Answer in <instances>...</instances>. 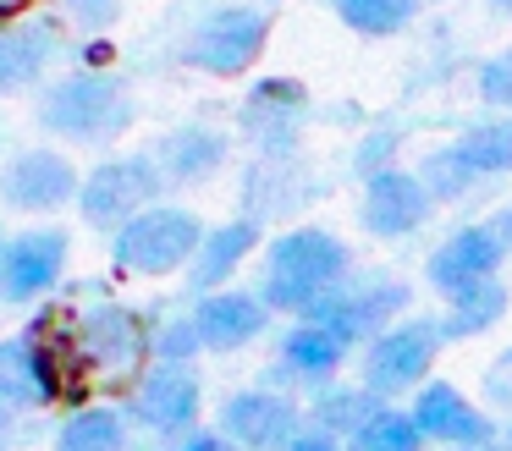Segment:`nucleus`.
<instances>
[{"mask_svg":"<svg viewBox=\"0 0 512 451\" xmlns=\"http://www.w3.org/2000/svg\"><path fill=\"white\" fill-rule=\"evenodd\" d=\"M45 325H50V341H56V352H61L67 391L89 385V391L122 396L149 363L144 314L127 308V303H116V297H94V303H78V308H56V314H45Z\"/></svg>","mask_w":512,"mask_h":451,"instance_id":"obj_1","label":"nucleus"},{"mask_svg":"<svg viewBox=\"0 0 512 451\" xmlns=\"http://www.w3.org/2000/svg\"><path fill=\"white\" fill-rule=\"evenodd\" d=\"M353 270V248L336 237L331 226H287L281 237L265 242V264H259V286L270 314L303 319L342 275Z\"/></svg>","mask_w":512,"mask_h":451,"instance_id":"obj_2","label":"nucleus"},{"mask_svg":"<svg viewBox=\"0 0 512 451\" xmlns=\"http://www.w3.org/2000/svg\"><path fill=\"white\" fill-rule=\"evenodd\" d=\"M133 99L127 88L116 83L111 72L100 66H78V72H61L50 77V88L39 94V121L45 132H56L61 143H111L133 127Z\"/></svg>","mask_w":512,"mask_h":451,"instance_id":"obj_3","label":"nucleus"},{"mask_svg":"<svg viewBox=\"0 0 512 451\" xmlns=\"http://www.w3.org/2000/svg\"><path fill=\"white\" fill-rule=\"evenodd\" d=\"M204 237V220L193 215L188 204H144L133 220L111 231V264L122 275H138V281H166V275H182Z\"/></svg>","mask_w":512,"mask_h":451,"instance_id":"obj_4","label":"nucleus"},{"mask_svg":"<svg viewBox=\"0 0 512 451\" xmlns=\"http://www.w3.org/2000/svg\"><path fill=\"white\" fill-rule=\"evenodd\" d=\"M441 352H446L441 319L435 314H402L397 325H386L380 336L364 341V352H358V385H369L380 402H408V396L435 374Z\"/></svg>","mask_w":512,"mask_h":451,"instance_id":"obj_5","label":"nucleus"},{"mask_svg":"<svg viewBox=\"0 0 512 451\" xmlns=\"http://www.w3.org/2000/svg\"><path fill=\"white\" fill-rule=\"evenodd\" d=\"M408 303H413V286L402 281L397 270H364V264H353V270H347L303 319L336 330L347 347H364L369 336H380L386 325H397V319L408 314Z\"/></svg>","mask_w":512,"mask_h":451,"instance_id":"obj_6","label":"nucleus"},{"mask_svg":"<svg viewBox=\"0 0 512 451\" xmlns=\"http://www.w3.org/2000/svg\"><path fill=\"white\" fill-rule=\"evenodd\" d=\"M127 413V424L144 429V435H160V440H182L188 429H199L204 418V380L193 363H160L149 358L144 374L122 391L116 402Z\"/></svg>","mask_w":512,"mask_h":451,"instance_id":"obj_7","label":"nucleus"},{"mask_svg":"<svg viewBox=\"0 0 512 451\" xmlns=\"http://www.w3.org/2000/svg\"><path fill=\"white\" fill-rule=\"evenodd\" d=\"M265 44H270V11H259V6H215L210 17H199V28L188 33V44H182V66L232 83V77L254 72L259 55H265Z\"/></svg>","mask_w":512,"mask_h":451,"instance_id":"obj_8","label":"nucleus"},{"mask_svg":"<svg viewBox=\"0 0 512 451\" xmlns=\"http://www.w3.org/2000/svg\"><path fill=\"white\" fill-rule=\"evenodd\" d=\"M166 193V182H160L155 160L149 154H105L100 165H89L78 182V215L89 231H105L111 237L122 220H133L144 204H155V198Z\"/></svg>","mask_w":512,"mask_h":451,"instance_id":"obj_9","label":"nucleus"},{"mask_svg":"<svg viewBox=\"0 0 512 451\" xmlns=\"http://www.w3.org/2000/svg\"><path fill=\"white\" fill-rule=\"evenodd\" d=\"M67 259H72L67 226H28L0 237V303L28 308L39 297H50L67 275Z\"/></svg>","mask_w":512,"mask_h":451,"instance_id":"obj_10","label":"nucleus"},{"mask_svg":"<svg viewBox=\"0 0 512 451\" xmlns=\"http://www.w3.org/2000/svg\"><path fill=\"white\" fill-rule=\"evenodd\" d=\"M67 391V374H61L56 341H50L45 319H34V330L0 341V413L23 418L50 407L56 396Z\"/></svg>","mask_w":512,"mask_h":451,"instance_id":"obj_11","label":"nucleus"},{"mask_svg":"<svg viewBox=\"0 0 512 451\" xmlns=\"http://www.w3.org/2000/svg\"><path fill=\"white\" fill-rule=\"evenodd\" d=\"M408 413L419 424V435L430 446H463V451H496L501 446V424L490 407H479L463 385L452 380H424L419 391L408 396Z\"/></svg>","mask_w":512,"mask_h":451,"instance_id":"obj_12","label":"nucleus"},{"mask_svg":"<svg viewBox=\"0 0 512 451\" xmlns=\"http://www.w3.org/2000/svg\"><path fill=\"white\" fill-rule=\"evenodd\" d=\"M303 121H309V88L298 77H259L248 88L243 110H237V132L259 160H287L303 143Z\"/></svg>","mask_w":512,"mask_h":451,"instance_id":"obj_13","label":"nucleus"},{"mask_svg":"<svg viewBox=\"0 0 512 451\" xmlns=\"http://www.w3.org/2000/svg\"><path fill=\"white\" fill-rule=\"evenodd\" d=\"M210 429H221L237 451H281L303 429V402L281 385H243L221 396Z\"/></svg>","mask_w":512,"mask_h":451,"instance_id":"obj_14","label":"nucleus"},{"mask_svg":"<svg viewBox=\"0 0 512 451\" xmlns=\"http://www.w3.org/2000/svg\"><path fill=\"white\" fill-rule=\"evenodd\" d=\"M435 215L424 182L413 176V165H386V171L364 176V193H358V226L375 242H402L413 231H424Z\"/></svg>","mask_w":512,"mask_h":451,"instance_id":"obj_15","label":"nucleus"},{"mask_svg":"<svg viewBox=\"0 0 512 451\" xmlns=\"http://www.w3.org/2000/svg\"><path fill=\"white\" fill-rule=\"evenodd\" d=\"M83 171L67 160L61 149H23L0 165V204L17 209V215H56L78 198Z\"/></svg>","mask_w":512,"mask_h":451,"instance_id":"obj_16","label":"nucleus"},{"mask_svg":"<svg viewBox=\"0 0 512 451\" xmlns=\"http://www.w3.org/2000/svg\"><path fill=\"white\" fill-rule=\"evenodd\" d=\"M270 308L259 292H243V286H215V292L193 297V325H199V347L204 352H243L254 347L270 330Z\"/></svg>","mask_w":512,"mask_h":451,"instance_id":"obj_17","label":"nucleus"},{"mask_svg":"<svg viewBox=\"0 0 512 451\" xmlns=\"http://www.w3.org/2000/svg\"><path fill=\"white\" fill-rule=\"evenodd\" d=\"M259 248H265V226H259L254 215H232V220H221V226H204V237H199V248H193L182 281H188L193 297L215 292V286H232L237 270H243Z\"/></svg>","mask_w":512,"mask_h":451,"instance_id":"obj_18","label":"nucleus"},{"mask_svg":"<svg viewBox=\"0 0 512 451\" xmlns=\"http://www.w3.org/2000/svg\"><path fill=\"white\" fill-rule=\"evenodd\" d=\"M67 55V39H61L56 17H17L0 22V94H17V88L39 83L50 66Z\"/></svg>","mask_w":512,"mask_h":451,"instance_id":"obj_19","label":"nucleus"},{"mask_svg":"<svg viewBox=\"0 0 512 451\" xmlns=\"http://www.w3.org/2000/svg\"><path fill=\"white\" fill-rule=\"evenodd\" d=\"M501 264H507L501 242L490 237L485 220H474V226H457L441 248H430V259H424V281L446 297V292H457V286H468V281L501 275Z\"/></svg>","mask_w":512,"mask_h":451,"instance_id":"obj_20","label":"nucleus"},{"mask_svg":"<svg viewBox=\"0 0 512 451\" xmlns=\"http://www.w3.org/2000/svg\"><path fill=\"white\" fill-rule=\"evenodd\" d=\"M226 154H232L226 132L204 127V121H188V127H171L166 138L149 149V160H155V171L166 187H199L226 165Z\"/></svg>","mask_w":512,"mask_h":451,"instance_id":"obj_21","label":"nucleus"},{"mask_svg":"<svg viewBox=\"0 0 512 451\" xmlns=\"http://www.w3.org/2000/svg\"><path fill=\"white\" fill-rule=\"evenodd\" d=\"M347 352H353V347H347L336 330L314 325V319H292L287 336H281V347H276V369H281V380H287V385L314 391V385H325V380L342 374Z\"/></svg>","mask_w":512,"mask_h":451,"instance_id":"obj_22","label":"nucleus"},{"mask_svg":"<svg viewBox=\"0 0 512 451\" xmlns=\"http://www.w3.org/2000/svg\"><path fill=\"white\" fill-rule=\"evenodd\" d=\"M507 308H512L507 281H501V275H485V281H468V286H457V292H446L435 319H441V336H446V347H452V341L490 336V330L507 319Z\"/></svg>","mask_w":512,"mask_h":451,"instance_id":"obj_23","label":"nucleus"},{"mask_svg":"<svg viewBox=\"0 0 512 451\" xmlns=\"http://www.w3.org/2000/svg\"><path fill=\"white\" fill-rule=\"evenodd\" d=\"M50 451H133V424L116 402H78L56 424Z\"/></svg>","mask_w":512,"mask_h":451,"instance_id":"obj_24","label":"nucleus"},{"mask_svg":"<svg viewBox=\"0 0 512 451\" xmlns=\"http://www.w3.org/2000/svg\"><path fill=\"white\" fill-rule=\"evenodd\" d=\"M303 198H309V182L298 176L292 154L287 160H259L254 154V165H248V176H243V215H254L259 226H265V220H276V215H292Z\"/></svg>","mask_w":512,"mask_h":451,"instance_id":"obj_25","label":"nucleus"},{"mask_svg":"<svg viewBox=\"0 0 512 451\" xmlns=\"http://www.w3.org/2000/svg\"><path fill=\"white\" fill-rule=\"evenodd\" d=\"M375 407H380V396L369 391V385L325 380V385H314V396L303 402V424L320 429V435H331V440H347Z\"/></svg>","mask_w":512,"mask_h":451,"instance_id":"obj_26","label":"nucleus"},{"mask_svg":"<svg viewBox=\"0 0 512 451\" xmlns=\"http://www.w3.org/2000/svg\"><path fill=\"white\" fill-rule=\"evenodd\" d=\"M452 149L468 160V171H474L479 182H490V176H512V116L507 110H485V116H474L452 138Z\"/></svg>","mask_w":512,"mask_h":451,"instance_id":"obj_27","label":"nucleus"},{"mask_svg":"<svg viewBox=\"0 0 512 451\" xmlns=\"http://www.w3.org/2000/svg\"><path fill=\"white\" fill-rule=\"evenodd\" d=\"M342 451H430V440L419 435L408 402H380L375 413L342 440Z\"/></svg>","mask_w":512,"mask_h":451,"instance_id":"obj_28","label":"nucleus"},{"mask_svg":"<svg viewBox=\"0 0 512 451\" xmlns=\"http://www.w3.org/2000/svg\"><path fill=\"white\" fill-rule=\"evenodd\" d=\"M419 6L424 0H331L336 22L353 28L358 39H391V33H402L419 17Z\"/></svg>","mask_w":512,"mask_h":451,"instance_id":"obj_29","label":"nucleus"},{"mask_svg":"<svg viewBox=\"0 0 512 451\" xmlns=\"http://www.w3.org/2000/svg\"><path fill=\"white\" fill-rule=\"evenodd\" d=\"M413 176L424 182L430 204H457V198H468V193L479 187V176L468 171V160L452 149V143H435V149H424L419 165H413Z\"/></svg>","mask_w":512,"mask_h":451,"instance_id":"obj_30","label":"nucleus"},{"mask_svg":"<svg viewBox=\"0 0 512 451\" xmlns=\"http://www.w3.org/2000/svg\"><path fill=\"white\" fill-rule=\"evenodd\" d=\"M149 325V358L160 363H193L199 358V325H193V308H160Z\"/></svg>","mask_w":512,"mask_h":451,"instance_id":"obj_31","label":"nucleus"},{"mask_svg":"<svg viewBox=\"0 0 512 451\" xmlns=\"http://www.w3.org/2000/svg\"><path fill=\"white\" fill-rule=\"evenodd\" d=\"M474 94L485 110H507L512 116V44L496 55H485V61L474 66Z\"/></svg>","mask_w":512,"mask_h":451,"instance_id":"obj_32","label":"nucleus"},{"mask_svg":"<svg viewBox=\"0 0 512 451\" xmlns=\"http://www.w3.org/2000/svg\"><path fill=\"white\" fill-rule=\"evenodd\" d=\"M397 149H402V132H397V127H369L364 138L353 143V176L364 182V176L397 165Z\"/></svg>","mask_w":512,"mask_h":451,"instance_id":"obj_33","label":"nucleus"},{"mask_svg":"<svg viewBox=\"0 0 512 451\" xmlns=\"http://www.w3.org/2000/svg\"><path fill=\"white\" fill-rule=\"evenodd\" d=\"M61 17L83 33V39H100L122 22V0H61Z\"/></svg>","mask_w":512,"mask_h":451,"instance_id":"obj_34","label":"nucleus"},{"mask_svg":"<svg viewBox=\"0 0 512 451\" xmlns=\"http://www.w3.org/2000/svg\"><path fill=\"white\" fill-rule=\"evenodd\" d=\"M485 402L501 407V413H512V347H501L496 363L485 369Z\"/></svg>","mask_w":512,"mask_h":451,"instance_id":"obj_35","label":"nucleus"},{"mask_svg":"<svg viewBox=\"0 0 512 451\" xmlns=\"http://www.w3.org/2000/svg\"><path fill=\"white\" fill-rule=\"evenodd\" d=\"M171 451H237L232 440L221 435V429H188L182 440H166Z\"/></svg>","mask_w":512,"mask_h":451,"instance_id":"obj_36","label":"nucleus"},{"mask_svg":"<svg viewBox=\"0 0 512 451\" xmlns=\"http://www.w3.org/2000/svg\"><path fill=\"white\" fill-rule=\"evenodd\" d=\"M281 451H342V440H331V435H320V429L303 424V429H298V435H292Z\"/></svg>","mask_w":512,"mask_h":451,"instance_id":"obj_37","label":"nucleus"},{"mask_svg":"<svg viewBox=\"0 0 512 451\" xmlns=\"http://www.w3.org/2000/svg\"><path fill=\"white\" fill-rule=\"evenodd\" d=\"M485 226H490V237L501 242V253H507V259H512V204L490 209V215H485Z\"/></svg>","mask_w":512,"mask_h":451,"instance_id":"obj_38","label":"nucleus"},{"mask_svg":"<svg viewBox=\"0 0 512 451\" xmlns=\"http://www.w3.org/2000/svg\"><path fill=\"white\" fill-rule=\"evenodd\" d=\"M39 0H0V22H17V17H28Z\"/></svg>","mask_w":512,"mask_h":451,"instance_id":"obj_39","label":"nucleus"},{"mask_svg":"<svg viewBox=\"0 0 512 451\" xmlns=\"http://www.w3.org/2000/svg\"><path fill=\"white\" fill-rule=\"evenodd\" d=\"M6 429H12V418H6V413H0V451H6V446H12V435H6Z\"/></svg>","mask_w":512,"mask_h":451,"instance_id":"obj_40","label":"nucleus"},{"mask_svg":"<svg viewBox=\"0 0 512 451\" xmlns=\"http://www.w3.org/2000/svg\"><path fill=\"white\" fill-rule=\"evenodd\" d=\"M490 6H496V11H501V17H512V0H490Z\"/></svg>","mask_w":512,"mask_h":451,"instance_id":"obj_41","label":"nucleus"},{"mask_svg":"<svg viewBox=\"0 0 512 451\" xmlns=\"http://www.w3.org/2000/svg\"><path fill=\"white\" fill-rule=\"evenodd\" d=\"M501 435H507V446H512V413H507V429H501Z\"/></svg>","mask_w":512,"mask_h":451,"instance_id":"obj_42","label":"nucleus"},{"mask_svg":"<svg viewBox=\"0 0 512 451\" xmlns=\"http://www.w3.org/2000/svg\"><path fill=\"white\" fill-rule=\"evenodd\" d=\"M435 451H463V446H435Z\"/></svg>","mask_w":512,"mask_h":451,"instance_id":"obj_43","label":"nucleus"},{"mask_svg":"<svg viewBox=\"0 0 512 451\" xmlns=\"http://www.w3.org/2000/svg\"><path fill=\"white\" fill-rule=\"evenodd\" d=\"M160 451H171V446H160Z\"/></svg>","mask_w":512,"mask_h":451,"instance_id":"obj_44","label":"nucleus"}]
</instances>
